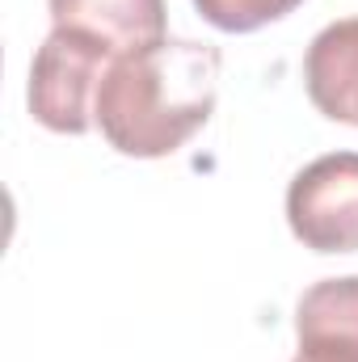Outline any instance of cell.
<instances>
[{
	"label": "cell",
	"mask_w": 358,
	"mask_h": 362,
	"mask_svg": "<svg viewBox=\"0 0 358 362\" xmlns=\"http://www.w3.org/2000/svg\"><path fill=\"white\" fill-rule=\"evenodd\" d=\"M118 55L81 30H51L30 64V114L55 135H85L93 127L97 89Z\"/></svg>",
	"instance_id": "obj_2"
},
{
	"label": "cell",
	"mask_w": 358,
	"mask_h": 362,
	"mask_svg": "<svg viewBox=\"0 0 358 362\" xmlns=\"http://www.w3.org/2000/svg\"><path fill=\"white\" fill-rule=\"evenodd\" d=\"M295 362H308V358H295Z\"/></svg>",
	"instance_id": "obj_8"
},
{
	"label": "cell",
	"mask_w": 358,
	"mask_h": 362,
	"mask_svg": "<svg viewBox=\"0 0 358 362\" xmlns=\"http://www.w3.org/2000/svg\"><path fill=\"white\" fill-rule=\"evenodd\" d=\"M287 223L312 253H358V152H329L287 185Z\"/></svg>",
	"instance_id": "obj_3"
},
{
	"label": "cell",
	"mask_w": 358,
	"mask_h": 362,
	"mask_svg": "<svg viewBox=\"0 0 358 362\" xmlns=\"http://www.w3.org/2000/svg\"><path fill=\"white\" fill-rule=\"evenodd\" d=\"M304 85L325 118L358 127V17L333 21L312 38L304 55Z\"/></svg>",
	"instance_id": "obj_6"
},
{
	"label": "cell",
	"mask_w": 358,
	"mask_h": 362,
	"mask_svg": "<svg viewBox=\"0 0 358 362\" xmlns=\"http://www.w3.org/2000/svg\"><path fill=\"white\" fill-rule=\"evenodd\" d=\"M219 64V51L194 38H161L152 47L127 51L110 64L97 89L93 122L122 156H173L215 114Z\"/></svg>",
	"instance_id": "obj_1"
},
{
	"label": "cell",
	"mask_w": 358,
	"mask_h": 362,
	"mask_svg": "<svg viewBox=\"0 0 358 362\" xmlns=\"http://www.w3.org/2000/svg\"><path fill=\"white\" fill-rule=\"evenodd\" d=\"M299 358L358 362V274L312 282L295 303Z\"/></svg>",
	"instance_id": "obj_4"
},
{
	"label": "cell",
	"mask_w": 358,
	"mask_h": 362,
	"mask_svg": "<svg viewBox=\"0 0 358 362\" xmlns=\"http://www.w3.org/2000/svg\"><path fill=\"white\" fill-rule=\"evenodd\" d=\"M299 4L304 0H194L202 21H211L224 34H253L270 21H282Z\"/></svg>",
	"instance_id": "obj_7"
},
{
	"label": "cell",
	"mask_w": 358,
	"mask_h": 362,
	"mask_svg": "<svg viewBox=\"0 0 358 362\" xmlns=\"http://www.w3.org/2000/svg\"><path fill=\"white\" fill-rule=\"evenodd\" d=\"M55 30H81L114 55L152 47L165 34V0H47Z\"/></svg>",
	"instance_id": "obj_5"
}]
</instances>
